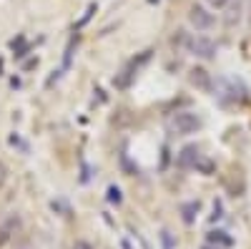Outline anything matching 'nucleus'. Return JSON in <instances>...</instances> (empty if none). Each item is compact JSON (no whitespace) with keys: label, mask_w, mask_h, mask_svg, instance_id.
Listing matches in <instances>:
<instances>
[{"label":"nucleus","mask_w":251,"mask_h":249,"mask_svg":"<svg viewBox=\"0 0 251 249\" xmlns=\"http://www.w3.org/2000/svg\"><path fill=\"white\" fill-rule=\"evenodd\" d=\"M151 53H153V51H143V53H138L136 58H131L128 63H126V66L121 68V73H116L113 86H116L118 91H126V88H128L131 83H133V78L138 76V71H141L146 63H149V60H151Z\"/></svg>","instance_id":"nucleus-1"},{"label":"nucleus","mask_w":251,"mask_h":249,"mask_svg":"<svg viewBox=\"0 0 251 249\" xmlns=\"http://www.w3.org/2000/svg\"><path fill=\"white\" fill-rule=\"evenodd\" d=\"M169 126H171L176 134L186 136V134H196V131L203 126V121H201V116H196V113H191V111H178V113L171 116Z\"/></svg>","instance_id":"nucleus-2"},{"label":"nucleus","mask_w":251,"mask_h":249,"mask_svg":"<svg viewBox=\"0 0 251 249\" xmlns=\"http://www.w3.org/2000/svg\"><path fill=\"white\" fill-rule=\"evenodd\" d=\"M188 51H191V53H194L196 58L211 60V58H216V51H219V46L214 43L211 38L196 35V38H188Z\"/></svg>","instance_id":"nucleus-3"},{"label":"nucleus","mask_w":251,"mask_h":249,"mask_svg":"<svg viewBox=\"0 0 251 249\" xmlns=\"http://www.w3.org/2000/svg\"><path fill=\"white\" fill-rule=\"evenodd\" d=\"M221 83L226 86V91H224L221 96H224L228 103H246V101H249V88L244 86L239 78H224Z\"/></svg>","instance_id":"nucleus-4"},{"label":"nucleus","mask_w":251,"mask_h":249,"mask_svg":"<svg viewBox=\"0 0 251 249\" xmlns=\"http://www.w3.org/2000/svg\"><path fill=\"white\" fill-rule=\"evenodd\" d=\"M188 23H191L196 30H208V28H214V15L208 13L206 8L201 5H191V10H188Z\"/></svg>","instance_id":"nucleus-5"},{"label":"nucleus","mask_w":251,"mask_h":249,"mask_svg":"<svg viewBox=\"0 0 251 249\" xmlns=\"http://www.w3.org/2000/svg\"><path fill=\"white\" fill-rule=\"evenodd\" d=\"M188 81H191V86H196V88L203 91V93H211V91H214V78H211V73H208L206 68H201V66H194L191 71H188Z\"/></svg>","instance_id":"nucleus-6"},{"label":"nucleus","mask_w":251,"mask_h":249,"mask_svg":"<svg viewBox=\"0 0 251 249\" xmlns=\"http://www.w3.org/2000/svg\"><path fill=\"white\" fill-rule=\"evenodd\" d=\"M199 146L196 143H188V146H183L181 151H178V156H176V166L178 169H194L196 166V161H199Z\"/></svg>","instance_id":"nucleus-7"},{"label":"nucleus","mask_w":251,"mask_h":249,"mask_svg":"<svg viewBox=\"0 0 251 249\" xmlns=\"http://www.w3.org/2000/svg\"><path fill=\"white\" fill-rule=\"evenodd\" d=\"M206 242H208V244H214V247H221V249L234 247V239L228 237L226 232H221V229H211V232L206 234Z\"/></svg>","instance_id":"nucleus-8"},{"label":"nucleus","mask_w":251,"mask_h":249,"mask_svg":"<svg viewBox=\"0 0 251 249\" xmlns=\"http://www.w3.org/2000/svg\"><path fill=\"white\" fill-rule=\"evenodd\" d=\"M199 212H201V201H199V199H196V201H186V204L181 206V219H183V224H194Z\"/></svg>","instance_id":"nucleus-9"},{"label":"nucleus","mask_w":251,"mask_h":249,"mask_svg":"<svg viewBox=\"0 0 251 249\" xmlns=\"http://www.w3.org/2000/svg\"><path fill=\"white\" fill-rule=\"evenodd\" d=\"M78 40H80V35L75 33L71 40H68V48H66V58H63V71L66 68H71V60H73V51H75V46H78Z\"/></svg>","instance_id":"nucleus-10"},{"label":"nucleus","mask_w":251,"mask_h":249,"mask_svg":"<svg viewBox=\"0 0 251 249\" xmlns=\"http://www.w3.org/2000/svg\"><path fill=\"white\" fill-rule=\"evenodd\" d=\"M10 48L15 51V55H18V58H23V55L30 51V43H25V38H23V35H18V40H13Z\"/></svg>","instance_id":"nucleus-11"},{"label":"nucleus","mask_w":251,"mask_h":249,"mask_svg":"<svg viewBox=\"0 0 251 249\" xmlns=\"http://www.w3.org/2000/svg\"><path fill=\"white\" fill-rule=\"evenodd\" d=\"M194 169H199L201 174H214V171H216V164H214L211 159H203V156H199V161H196Z\"/></svg>","instance_id":"nucleus-12"},{"label":"nucleus","mask_w":251,"mask_h":249,"mask_svg":"<svg viewBox=\"0 0 251 249\" xmlns=\"http://www.w3.org/2000/svg\"><path fill=\"white\" fill-rule=\"evenodd\" d=\"M161 242H163V249H174V247H176V239H174V234H171L169 229L161 232Z\"/></svg>","instance_id":"nucleus-13"},{"label":"nucleus","mask_w":251,"mask_h":249,"mask_svg":"<svg viewBox=\"0 0 251 249\" xmlns=\"http://www.w3.org/2000/svg\"><path fill=\"white\" fill-rule=\"evenodd\" d=\"M93 13H96V3H91V5H88V10H86V15H83V18L78 20V23H75V30H80L83 26H86V23H88V20H91V15H93Z\"/></svg>","instance_id":"nucleus-14"},{"label":"nucleus","mask_w":251,"mask_h":249,"mask_svg":"<svg viewBox=\"0 0 251 249\" xmlns=\"http://www.w3.org/2000/svg\"><path fill=\"white\" fill-rule=\"evenodd\" d=\"M108 201L111 204H121V189L118 186H108Z\"/></svg>","instance_id":"nucleus-15"},{"label":"nucleus","mask_w":251,"mask_h":249,"mask_svg":"<svg viewBox=\"0 0 251 249\" xmlns=\"http://www.w3.org/2000/svg\"><path fill=\"white\" fill-rule=\"evenodd\" d=\"M224 209H221V201H214V214H211V221H216V219H221L224 214H221Z\"/></svg>","instance_id":"nucleus-16"},{"label":"nucleus","mask_w":251,"mask_h":249,"mask_svg":"<svg viewBox=\"0 0 251 249\" xmlns=\"http://www.w3.org/2000/svg\"><path fill=\"white\" fill-rule=\"evenodd\" d=\"M206 3L211 5V8H224V5L228 3V0H206Z\"/></svg>","instance_id":"nucleus-17"},{"label":"nucleus","mask_w":251,"mask_h":249,"mask_svg":"<svg viewBox=\"0 0 251 249\" xmlns=\"http://www.w3.org/2000/svg\"><path fill=\"white\" fill-rule=\"evenodd\" d=\"M73 249H93V244H91V242H75Z\"/></svg>","instance_id":"nucleus-18"},{"label":"nucleus","mask_w":251,"mask_h":249,"mask_svg":"<svg viewBox=\"0 0 251 249\" xmlns=\"http://www.w3.org/2000/svg\"><path fill=\"white\" fill-rule=\"evenodd\" d=\"M201 249H221V247H214V244H206V247H201Z\"/></svg>","instance_id":"nucleus-19"},{"label":"nucleus","mask_w":251,"mask_h":249,"mask_svg":"<svg viewBox=\"0 0 251 249\" xmlns=\"http://www.w3.org/2000/svg\"><path fill=\"white\" fill-rule=\"evenodd\" d=\"M249 23H251V15H249Z\"/></svg>","instance_id":"nucleus-20"}]
</instances>
